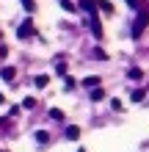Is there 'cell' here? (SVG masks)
Segmentation results:
<instances>
[{"mask_svg": "<svg viewBox=\"0 0 149 152\" xmlns=\"http://www.w3.org/2000/svg\"><path fill=\"white\" fill-rule=\"evenodd\" d=\"M146 22H149V11H141V17H138V22L133 25V36H141V31L146 28Z\"/></svg>", "mask_w": 149, "mask_h": 152, "instance_id": "obj_1", "label": "cell"}, {"mask_svg": "<svg viewBox=\"0 0 149 152\" xmlns=\"http://www.w3.org/2000/svg\"><path fill=\"white\" fill-rule=\"evenodd\" d=\"M33 33H36V28H33V22H31V20H25V22L20 25V39H31Z\"/></svg>", "mask_w": 149, "mask_h": 152, "instance_id": "obj_2", "label": "cell"}, {"mask_svg": "<svg viewBox=\"0 0 149 152\" xmlns=\"http://www.w3.org/2000/svg\"><path fill=\"white\" fill-rule=\"evenodd\" d=\"M91 33H94V39H102V25H100V20H97V14H91Z\"/></svg>", "mask_w": 149, "mask_h": 152, "instance_id": "obj_3", "label": "cell"}, {"mask_svg": "<svg viewBox=\"0 0 149 152\" xmlns=\"http://www.w3.org/2000/svg\"><path fill=\"white\" fill-rule=\"evenodd\" d=\"M80 8L89 11V14H97V3H94V0H80Z\"/></svg>", "mask_w": 149, "mask_h": 152, "instance_id": "obj_4", "label": "cell"}, {"mask_svg": "<svg viewBox=\"0 0 149 152\" xmlns=\"http://www.w3.org/2000/svg\"><path fill=\"white\" fill-rule=\"evenodd\" d=\"M14 75H17L14 66H3V69H0V77H3V80H14Z\"/></svg>", "mask_w": 149, "mask_h": 152, "instance_id": "obj_5", "label": "cell"}, {"mask_svg": "<svg viewBox=\"0 0 149 152\" xmlns=\"http://www.w3.org/2000/svg\"><path fill=\"white\" fill-rule=\"evenodd\" d=\"M97 3V8H102L105 14H113V3H108V0H94Z\"/></svg>", "mask_w": 149, "mask_h": 152, "instance_id": "obj_6", "label": "cell"}, {"mask_svg": "<svg viewBox=\"0 0 149 152\" xmlns=\"http://www.w3.org/2000/svg\"><path fill=\"white\" fill-rule=\"evenodd\" d=\"M83 86H86V88H97V86H100V77H94V75H91V77H83Z\"/></svg>", "mask_w": 149, "mask_h": 152, "instance_id": "obj_7", "label": "cell"}, {"mask_svg": "<svg viewBox=\"0 0 149 152\" xmlns=\"http://www.w3.org/2000/svg\"><path fill=\"white\" fill-rule=\"evenodd\" d=\"M77 136H80V127H75V124H72V127H66V138H77Z\"/></svg>", "mask_w": 149, "mask_h": 152, "instance_id": "obj_8", "label": "cell"}, {"mask_svg": "<svg viewBox=\"0 0 149 152\" xmlns=\"http://www.w3.org/2000/svg\"><path fill=\"white\" fill-rule=\"evenodd\" d=\"M102 97H105V91H102V88L97 86V88H94V91H91V102H100Z\"/></svg>", "mask_w": 149, "mask_h": 152, "instance_id": "obj_9", "label": "cell"}, {"mask_svg": "<svg viewBox=\"0 0 149 152\" xmlns=\"http://www.w3.org/2000/svg\"><path fill=\"white\" fill-rule=\"evenodd\" d=\"M47 83H50V77H47V75H36V88H44Z\"/></svg>", "mask_w": 149, "mask_h": 152, "instance_id": "obj_10", "label": "cell"}, {"mask_svg": "<svg viewBox=\"0 0 149 152\" xmlns=\"http://www.w3.org/2000/svg\"><path fill=\"white\" fill-rule=\"evenodd\" d=\"M36 141H39V144H47V141H50L47 130H39V133H36Z\"/></svg>", "mask_w": 149, "mask_h": 152, "instance_id": "obj_11", "label": "cell"}, {"mask_svg": "<svg viewBox=\"0 0 149 152\" xmlns=\"http://www.w3.org/2000/svg\"><path fill=\"white\" fill-rule=\"evenodd\" d=\"M22 6H25V11H28V14L36 11V3H33V0H22Z\"/></svg>", "mask_w": 149, "mask_h": 152, "instance_id": "obj_12", "label": "cell"}, {"mask_svg": "<svg viewBox=\"0 0 149 152\" xmlns=\"http://www.w3.org/2000/svg\"><path fill=\"white\" fill-rule=\"evenodd\" d=\"M50 119H55V122H61V119H64V111H58V108H52V111H50Z\"/></svg>", "mask_w": 149, "mask_h": 152, "instance_id": "obj_13", "label": "cell"}, {"mask_svg": "<svg viewBox=\"0 0 149 152\" xmlns=\"http://www.w3.org/2000/svg\"><path fill=\"white\" fill-rule=\"evenodd\" d=\"M91 56H94V58H97V61H105V58H108V56H105V50H102V47H97V50H94V53H91Z\"/></svg>", "mask_w": 149, "mask_h": 152, "instance_id": "obj_14", "label": "cell"}, {"mask_svg": "<svg viewBox=\"0 0 149 152\" xmlns=\"http://www.w3.org/2000/svg\"><path fill=\"white\" fill-rule=\"evenodd\" d=\"M61 6H64V11H69V14L75 11V3H72V0H61Z\"/></svg>", "mask_w": 149, "mask_h": 152, "instance_id": "obj_15", "label": "cell"}, {"mask_svg": "<svg viewBox=\"0 0 149 152\" xmlns=\"http://www.w3.org/2000/svg\"><path fill=\"white\" fill-rule=\"evenodd\" d=\"M130 77H133V80H141L144 72H141V69H130Z\"/></svg>", "mask_w": 149, "mask_h": 152, "instance_id": "obj_16", "label": "cell"}, {"mask_svg": "<svg viewBox=\"0 0 149 152\" xmlns=\"http://www.w3.org/2000/svg\"><path fill=\"white\" fill-rule=\"evenodd\" d=\"M144 94H146V91H133V97H130V100H133V102H141Z\"/></svg>", "mask_w": 149, "mask_h": 152, "instance_id": "obj_17", "label": "cell"}, {"mask_svg": "<svg viewBox=\"0 0 149 152\" xmlns=\"http://www.w3.org/2000/svg\"><path fill=\"white\" fill-rule=\"evenodd\" d=\"M22 105H25V108H33V105H36V100H33V97H25Z\"/></svg>", "mask_w": 149, "mask_h": 152, "instance_id": "obj_18", "label": "cell"}, {"mask_svg": "<svg viewBox=\"0 0 149 152\" xmlns=\"http://www.w3.org/2000/svg\"><path fill=\"white\" fill-rule=\"evenodd\" d=\"M64 88H66V91H69V88H75V80H72V77H66V80H64Z\"/></svg>", "mask_w": 149, "mask_h": 152, "instance_id": "obj_19", "label": "cell"}, {"mask_svg": "<svg viewBox=\"0 0 149 152\" xmlns=\"http://www.w3.org/2000/svg\"><path fill=\"white\" fill-rule=\"evenodd\" d=\"M3 102H6V97H3V94H0V105H3Z\"/></svg>", "mask_w": 149, "mask_h": 152, "instance_id": "obj_20", "label": "cell"}, {"mask_svg": "<svg viewBox=\"0 0 149 152\" xmlns=\"http://www.w3.org/2000/svg\"><path fill=\"white\" fill-rule=\"evenodd\" d=\"M77 152H86V149H77Z\"/></svg>", "mask_w": 149, "mask_h": 152, "instance_id": "obj_21", "label": "cell"}, {"mask_svg": "<svg viewBox=\"0 0 149 152\" xmlns=\"http://www.w3.org/2000/svg\"><path fill=\"white\" fill-rule=\"evenodd\" d=\"M0 124H3V119H0Z\"/></svg>", "mask_w": 149, "mask_h": 152, "instance_id": "obj_22", "label": "cell"}]
</instances>
